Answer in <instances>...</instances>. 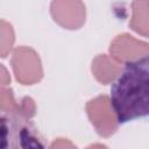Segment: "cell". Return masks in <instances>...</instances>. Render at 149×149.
<instances>
[{
	"label": "cell",
	"instance_id": "1",
	"mask_svg": "<svg viewBox=\"0 0 149 149\" xmlns=\"http://www.w3.org/2000/svg\"><path fill=\"white\" fill-rule=\"evenodd\" d=\"M111 104L119 123L149 115V55L126 63L111 87Z\"/></svg>",
	"mask_w": 149,
	"mask_h": 149
},
{
	"label": "cell",
	"instance_id": "2",
	"mask_svg": "<svg viewBox=\"0 0 149 149\" xmlns=\"http://www.w3.org/2000/svg\"><path fill=\"white\" fill-rule=\"evenodd\" d=\"M12 65L16 79L23 85H31L42 78L40 58L30 48H17L13 54Z\"/></svg>",
	"mask_w": 149,
	"mask_h": 149
},
{
	"label": "cell",
	"instance_id": "3",
	"mask_svg": "<svg viewBox=\"0 0 149 149\" xmlns=\"http://www.w3.org/2000/svg\"><path fill=\"white\" fill-rule=\"evenodd\" d=\"M86 111L92 125L95 127L99 135L108 137L116 130L118 119L108 97L100 95L88 101Z\"/></svg>",
	"mask_w": 149,
	"mask_h": 149
},
{
	"label": "cell",
	"instance_id": "4",
	"mask_svg": "<svg viewBox=\"0 0 149 149\" xmlns=\"http://www.w3.org/2000/svg\"><path fill=\"white\" fill-rule=\"evenodd\" d=\"M51 15L62 27L77 29L85 21V6L81 0H52Z\"/></svg>",
	"mask_w": 149,
	"mask_h": 149
},
{
	"label": "cell",
	"instance_id": "5",
	"mask_svg": "<svg viewBox=\"0 0 149 149\" xmlns=\"http://www.w3.org/2000/svg\"><path fill=\"white\" fill-rule=\"evenodd\" d=\"M112 57L118 62H129L149 55V43L137 41L128 34L119 35L109 48Z\"/></svg>",
	"mask_w": 149,
	"mask_h": 149
},
{
	"label": "cell",
	"instance_id": "6",
	"mask_svg": "<svg viewBox=\"0 0 149 149\" xmlns=\"http://www.w3.org/2000/svg\"><path fill=\"white\" fill-rule=\"evenodd\" d=\"M92 72L100 83L107 84L118 76L120 72V65L106 55H99L92 63Z\"/></svg>",
	"mask_w": 149,
	"mask_h": 149
},
{
	"label": "cell",
	"instance_id": "7",
	"mask_svg": "<svg viewBox=\"0 0 149 149\" xmlns=\"http://www.w3.org/2000/svg\"><path fill=\"white\" fill-rule=\"evenodd\" d=\"M129 24L139 34L149 37V0H134Z\"/></svg>",
	"mask_w": 149,
	"mask_h": 149
},
{
	"label": "cell",
	"instance_id": "8",
	"mask_svg": "<svg viewBox=\"0 0 149 149\" xmlns=\"http://www.w3.org/2000/svg\"><path fill=\"white\" fill-rule=\"evenodd\" d=\"M13 42L14 35L10 24L1 21V57H6V55L10 51Z\"/></svg>",
	"mask_w": 149,
	"mask_h": 149
},
{
	"label": "cell",
	"instance_id": "9",
	"mask_svg": "<svg viewBox=\"0 0 149 149\" xmlns=\"http://www.w3.org/2000/svg\"><path fill=\"white\" fill-rule=\"evenodd\" d=\"M62 140V139H61ZM57 147H73V144H71V143H68V142H64V141H62V143L59 144V143H57V142H55V143H52L51 144V148H57Z\"/></svg>",
	"mask_w": 149,
	"mask_h": 149
}]
</instances>
